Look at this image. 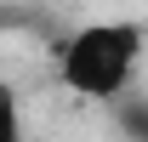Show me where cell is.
Returning <instances> with one entry per match:
<instances>
[{"label": "cell", "instance_id": "obj_2", "mask_svg": "<svg viewBox=\"0 0 148 142\" xmlns=\"http://www.w3.org/2000/svg\"><path fill=\"white\" fill-rule=\"evenodd\" d=\"M0 142H23V119H17V97H12V85H0Z\"/></svg>", "mask_w": 148, "mask_h": 142}, {"label": "cell", "instance_id": "obj_1", "mask_svg": "<svg viewBox=\"0 0 148 142\" xmlns=\"http://www.w3.org/2000/svg\"><path fill=\"white\" fill-rule=\"evenodd\" d=\"M143 46H148V34L137 17L80 23L57 46V80L86 102H114V97L131 91V80L143 68Z\"/></svg>", "mask_w": 148, "mask_h": 142}]
</instances>
